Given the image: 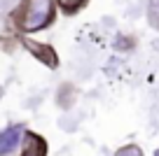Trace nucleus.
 <instances>
[{"mask_svg": "<svg viewBox=\"0 0 159 156\" xmlns=\"http://www.w3.org/2000/svg\"><path fill=\"white\" fill-rule=\"evenodd\" d=\"M56 16L54 0H24L19 14H16V26L21 33H38L52 26Z\"/></svg>", "mask_w": 159, "mask_h": 156, "instance_id": "1", "label": "nucleus"}, {"mask_svg": "<svg viewBox=\"0 0 159 156\" xmlns=\"http://www.w3.org/2000/svg\"><path fill=\"white\" fill-rule=\"evenodd\" d=\"M21 44H24L38 61H42L47 68H56V65H59V56H56V51L49 47V44H42V42H38V40L26 37V35L21 37Z\"/></svg>", "mask_w": 159, "mask_h": 156, "instance_id": "2", "label": "nucleus"}, {"mask_svg": "<svg viewBox=\"0 0 159 156\" xmlns=\"http://www.w3.org/2000/svg\"><path fill=\"white\" fill-rule=\"evenodd\" d=\"M19 149H21L19 156H47V140L33 131H26Z\"/></svg>", "mask_w": 159, "mask_h": 156, "instance_id": "3", "label": "nucleus"}, {"mask_svg": "<svg viewBox=\"0 0 159 156\" xmlns=\"http://www.w3.org/2000/svg\"><path fill=\"white\" fill-rule=\"evenodd\" d=\"M24 126H10L5 131H0V156L14 151L16 147H21V140H24Z\"/></svg>", "mask_w": 159, "mask_h": 156, "instance_id": "4", "label": "nucleus"}, {"mask_svg": "<svg viewBox=\"0 0 159 156\" xmlns=\"http://www.w3.org/2000/svg\"><path fill=\"white\" fill-rule=\"evenodd\" d=\"M54 2L66 12V14H75V12H80L87 5V0H54Z\"/></svg>", "mask_w": 159, "mask_h": 156, "instance_id": "5", "label": "nucleus"}, {"mask_svg": "<svg viewBox=\"0 0 159 156\" xmlns=\"http://www.w3.org/2000/svg\"><path fill=\"white\" fill-rule=\"evenodd\" d=\"M148 21L159 30V0H148Z\"/></svg>", "mask_w": 159, "mask_h": 156, "instance_id": "6", "label": "nucleus"}, {"mask_svg": "<svg viewBox=\"0 0 159 156\" xmlns=\"http://www.w3.org/2000/svg\"><path fill=\"white\" fill-rule=\"evenodd\" d=\"M115 156H145L143 149H140L138 145H124V147H119L117 151H115Z\"/></svg>", "mask_w": 159, "mask_h": 156, "instance_id": "7", "label": "nucleus"}]
</instances>
